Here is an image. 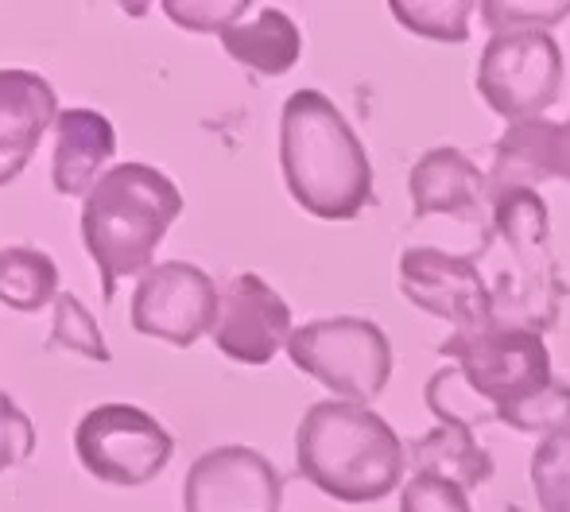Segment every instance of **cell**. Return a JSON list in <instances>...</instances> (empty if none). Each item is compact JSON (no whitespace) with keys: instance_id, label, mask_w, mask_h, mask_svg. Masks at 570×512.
Listing matches in <instances>:
<instances>
[{"instance_id":"obj_2","label":"cell","mask_w":570,"mask_h":512,"mask_svg":"<svg viewBox=\"0 0 570 512\" xmlns=\"http://www.w3.org/2000/svg\"><path fill=\"white\" fill-rule=\"evenodd\" d=\"M295 466L342 505H373L400 490L407 446L384 415L345 400L311 404L295 431Z\"/></svg>"},{"instance_id":"obj_22","label":"cell","mask_w":570,"mask_h":512,"mask_svg":"<svg viewBox=\"0 0 570 512\" xmlns=\"http://www.w3.org/2000/svg\"><path fill=\"white\" fill-rule=\"evenodd\" d=\"M532 477L540 512H570V431L548 435L532 454Z\"/></svg>"},{"instance_id":"obj_8","label":"cell","mask_w":570,"mask_h":512,"mask_svg":"<svg viewBox=\"0 0 570 512\" xmlns=\"http://www.w3.org/2000/svg\"><path fill=\"white\" fill-rule=\"evenodd\" d=\"M563 90V47L551 31H501L478 59V93L509 125L535 121Z\"/></svg>"},{"instance_id":"obj_21","label":"cell","mask_w":570,"mask_h":512,"mask_svg":"<svg viewBox=\"0 0 570 512\" xmlns=\"http://www.w3.org/2000/svg\"><path fill=\"white\" fill-rule=\"evenodd\" d=\"M428 407L435 412L439 423H451V427H465V431L485 427V423H501L493 407L465 384L458 365L439 370L435 377L428 381Z\"/></svg>"},{"instance_id":"obj_7","label":"cell","mask_w":570,"mask_h":512,"mask_svg":"<svg viewBox=\"0 0 570 512\" xmlns=\"http://www.w3.org/2000/svg\"><path fill=\"white\" fill-rule=\"evenodd\" d=\"M75 454L90 477L117 490L156 482L175 454V439L151 412L136 404H98L78 420Z\"/></svg>"},{"instance_id":"obj_24","label":"cell","mask_w":570,"mask_h":512,"mask_svg":"<svg viewBox=\"0 0 570 512\" xmlns=\"http://www.w3.org/2000/svg\"><path fill=\"white\" fill-rule=\"evenodd\" d=\"M570 0L556 4H532V0H504V4H481V20L493 36L501 31H548L551 23L567 20Z\"/></svg>"},{"instance_id":"obj_6","label":"cell","mask_w":570,"mask_h":512,"mask_svg":"<svg viewBox=\"0 0 570 512\" xmlns=\"http://www.w3.org/2000/svg\"><path fill=\"white\" fill-rule=\"evenodd\" d=\"M287 357L295 370L315 377L345 404L365 407L392 381V342L368 318H315L292 334Z\"/></svg>"},{"instance_id":"obj_19","label":"cell","mask_w":570,"mask_h":512,"mask_svg":"<svg viewBox=\"0 0 570 512\" xmlns=\"http://www.w3.org/2000/svg\"><path fill=\"white\" fill-rule=\"evenodd\" d=\"M59 264L36 245H8L0 249V303L23 315H36L59 299Z\"/></svg>"},{"instance_id":"obj_9","label":"cell","mask_w":570,"mask_h":512,"mask_svg":"<svg viewBox=\"0 0 570 512\" xmlns=\"http://www.w3.org/2000/svg\"><path fill=\"white\" fill-rule=\"evenodd\" d=\"M222 307V287L190 260H164L136 279L132 331L159 338L175 349H190L203 334H214Z\"/></svg>"},{"instance_id":"obj_4","label":"cell","mask_w":570,"mask_h":512,"mask_svg":"<svg viewBox=\"0 0 570 512\" xmlns=\"http://www.w3.org/2000/svg\"><path fill=\"white\" fill-rule=\"evenodd\" d=\"M489 218L517 260V276L493 292V315L504 323L543 331L559 311V264L551 256V214L535 187H489Z\"/></svg>"},{"instance_id":"obj_18","label":"cell","mask_w":570,"mask_h":512,"mask_svg":"<svg viewBox=\"0 0 570 512\" xmlns=\"http://www.w3.org/2000/svg\"><path fill=\"white\" fill-rule=\"evenodd\" d=\"M407 462L415 466V474L451 477L465 493L493 477V459H489L485 446L473 439V431L451 427V423H439L423 439H415L407 446Z\"/></svg>"},{"instance_id":"obj_26","label":"cell","mask_w":570,"mask_h":512,"mask_svg":"<svg viewBox=\"0 0 570 512\" xmlns=\"http://www.w3.org/2000/svg\"><path fill=\"white\" fill-rule=\"evenodd\" d=\"M36 454V423L16 404L8 392H0V474Z\"/></svg>"},{"instance_id":"obj_16","label":"cell","mask_w":570,"mask_h":512,"mask_svg":"<svg viewBox=\"0 0 570 512\" xmlns=\"http://www.w3.org/2000/svg\"><path fill=\"white\" fill-rule=\"evenodd\" d=\"M117 151V128L98 109H62L55 125L51 187L62 198H82L98 187L101 167Z\"/></svg>"},{"instance_id":"obj_23","label":"cell","mask_w":570,"mask_h":512,"mask_svg":"<svg viewBox=\"0 0 570 512\" xmlns=\"http://www.w3.org/2000/svg\"><path fill=\"white\" fill-rule=\"evenodd\" d=\"M392 16H396L407 31H415V36L439 39V43H462V39L470 36L473 4L470 0H415V4L396 0Z\"/></svg>"},{"instance_id":"obj_15","label":"cell","mask_w":570,"mask_h":512,"mask_svg":"<svg viewBox=\"0 0 570 512\" xmlns=\"http://www.w3.org/2000/svg\"><path fill=\"white\" fill-rule=\"evenodd\" d=\"M548 179L570 183V121L556 125L535 117L504 128L493 144L489 187H540Z\"/></svg>"},{"instance_id":"obj_27","label":"cell","mask_w":570,"mask_h":512,"mask_svg":"<svg viewBox=\"0 0 570 512\" xmlns=\"http://www.w3.org/2000/svg\"><path fill=\"white\" fill-rule=\"evenodd\" d=\"M253 8V0H198V4H164V12L171 16L179 28L187 31H214V36H222V28H229L233 20H240V16Z\"/></svg>"},{"instance_id":"obj_11","label":"cell","mask_w":570,"mask_h":512,"mask_svg":"<svg viewBox=\"0 0 570 512\" xmlns=\"http://www.w3.org/2000/svg\"><path fill=\"white\" fill-rule=\"evenodd\" d=\"M292 307L256 272H237L222 284L214 346L240 365H268L292 342Z\"/></svg>"},{"instance_id":"obj_12","label":"cell","mask_w":570,"mask_h":512,"mask_svg":"<svg viewBox=\"0 0 570 512\" xmlns=\"http://www.w3.org/2000/svg\"><path fill=\"white\" fill-rule=\"evenodd\" d=\"M400 292L420 311L446 318L454 331L493 318V287L470 256L415 245L400 256Z\"/></svg>"},{"instance_id":"obj_20","label":"cell","mask_w":570,"mask_h":512,"mask_svg":"<svg viewBox=\"0 0 570 512\" xmlns=\"http://www.w3.org/2000/svg\"><path fill=\"white\" fill-rule=\"evenodd\" d=\"M47 349H70V354L86 357V362L109 365V346L101 338L98 318L86 311V303L78 299L75 292H62L55 299V318H51V338H47Z\"/></svg>"},{"instance_id":"obj_5","label":"cell","mask_w":570,"mask_h":512,"mask_svg":"<svg viewBox=\"0 0 570 512\" xmlns=\"http://www.w3.org/2000/svg\"><path fill=\"white\" fill-rule=\"evenodd\" d=\"M439 354L454 357L465 384L493 407L501 423H512L520 407H528L556 384L543 334L504 323L497 315L454 331L446 342H439Z\"/></svg>"},{"instance_id":"obj_10","label":"cell","mask_w":570,"mask_h":512,"mask_svg":"<svg viewBox=\"0 0 570 512\" xmlns=\"http://www.w3.org/2000/svg\"><path fill=\"white\" fill-rule=\"evenodd\" d=\"M284 477L253 446L198 454L183 482V512H279Z\"/></svg>"},{"instance_id":"obj_3","label":"cell","mask_w":570,"mask_h":512,"mask_svg":"<svg viewBox=\"0 0 570 512\" xmlns=\"http://www.w3.org/2000/svg\"><path fill=\"white\" fill-rule=\"evenodd\" d=\"M183 195L159 167L117 164L82 203V245L101 272V295L114 303L117 279L151 272V256L179 221Z\"/></svg>"},{"instance_id":"obj_14","label":"cell","mask_w":570,"mask_h":512,"mask_svg":"<svg viewBox=\"0 0 570 512\" xmlns=\"http://www.w3.org/2000/svg\"><path fill=\"white\" fill-rule=\"evenodd\" d=\"M407 195H412L415 218H462L478 221L489 210V175L454 144L423 151L407 175Z\"/></svg>"},{"instance_id":"obj_13","label":"cell","mask_w":570,"mask_h":512,"mask_svg":"<svg viewBox=\"0 0 570 512\" xmlns=\"http://www.w3.org/2000/svg\"><path fill=\"white\" fill-rule=\"evenodd\" d=\"M55 86L36 70H0V187L36 159V148L59 125Z\"/></svg>"},{"instance_id":"obj_1","label":"cell","mask_w":570,"mask_h":512,"mask_svg":"<svg viewBox=\"0 0 570 512\" xmlns=\"http://www.w3.org/2000/svg\"><path fill=\"white\" fill-rule=\"evenodd\" d=\"M279 171L311 218L353 221L376 198L365 144L318 90H295L279 109Z\"/></svg>"},{"instance_id":"obj_17","label":"cell","mask_w":570,"mask_h":512,"mask_svg":"<svg viewBox=\"0 0 570 512\" xmlns=\"http://www.w3.org/2000/svg\"><path fill=\"white\" fill-rule=\"evenodd\" d=\"M222 47L233 62L256 70L264 78H279L299 62L303 36L287 12L272 4H253L240 20L222 28Z\"/></svg>"},{"instance_id":"obj_25","label":"cell","mask_w":570,"mask_h":512,"mask_svg":"<svg viewBox=\"0 0 570 512\" xmlns=\"http://www.w3.org/2000/svg\"><path fill=\"white\" fill-rule=\"evenodd\" d=\"M400 512H473L470 493L451 477L439 474H415L400 490Z\"/></svg>"}]
</instances>
